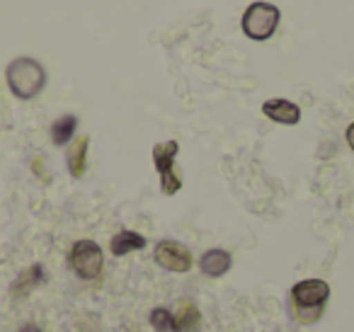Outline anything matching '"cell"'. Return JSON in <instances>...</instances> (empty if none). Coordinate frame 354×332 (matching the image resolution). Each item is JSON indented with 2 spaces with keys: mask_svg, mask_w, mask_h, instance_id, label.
<instances>
[{
  "mask_svg": "<svg viewBox=\"0 0 354 332\" xmlns=\"http://www.w3.org/2000/svg\"><path fill=\"white\" fill-rule=\"evenodd\" d=\"M330 298V284L323 279H304L291 286L294 317L301 325H313L323 317L325 303Z\"/></svg>",
  "mask_w": 354,
  "mask_h": 332,
  "instance_id": "1",
  "label": "cell"
},
{
  "mask_svg": "<svg viewBox=\"0 0 354 332\" xmlns=\"http://www.w3.org/2000/svg\"><path fill=\"white\" fill-rule=\"evenodd\" d=\"M6 80H8V88H10V93L15 95V98L35 100L46 85V71L37 59L20 56V59L8 64Z\"/></svg>",
  "mask_w": 354,
  "mask_h": 332,
  "instance_id": "2",
  "label": "cell"
},
{
  "mask_svg": "<svg viewBox=\"0 0 354 332\" xmlns=\"http://www.w3.org/2000/svg\"><path fill=\"white\" fill-rule=\"evenodd\" d=\"M279 20H281L279 8L272 6V3H265V0H257V3L248 6V10L243 12L241 27H243V32H245L248 39L267 42L277 32Z\"/></svg>",
  "mask_w": 354,
  "mask_h": 332,
  "instance_id": "3",
  "label": "cell"
},
{
  "mask_svg": "<svg viewBox=\"0 0 354 332\" xmlns=\"http://www.w3.org/2000/svg\"><path fill=\"white\" fill-rule=\"evenodd\" d=\"M68 264L73 274L83 282H95L102 274L104 255L95 240H75L68 252Z\"/></svg>",
  "mask_w": 354,
  "mask_h": 332,
  "instance_id": "4",
  "label": "cell"
},
{
  "mask_svg": "<svg viewBox=\"0 0 354 332\" xmlns=\"http://www.w3.org/2000/svg\"><path fill=\"white\" fill-rule=\"evenodd\" d=\"M180 153V143L177 141H165V143H156L153 146V163H156V170L160 175V187L162 194L172 196L183 190V180L175 172V158Z\"/></svg>",
  "mask_w": 354,
  "mask_h": 332,
  "instance_id": "5",
  "label": "cell"
},
{
  "mask_svg": "<svg viewBox=\"0 0 354 332\" xmlns=\"http://www.w3.org/2000/svg\"><path fill=\"white\" fill-rule=\"evenodd\" d=\"M158 267H162L165 272L185 274L192 269V252L185 248L183 243L177 240H160L156 245V252H153Z\"/></svg>",
  "mask_w": 354,
  "mask_h": 332,
  "instance_id": "6",
  "label": "cell"
},
{
  "mask_svg": "<svg viewBox=\"0 0 354 332\" xmlns=\"http://www.w3.org/2000/svg\"><path fill=\"white\" fill-rule=\"evenodd\" d=\"M262 114H265L267 119H272V122L277 124H286V127H294V124L301 122V109L299 104L289 102V100H267L265 104H262Z\"/></svg>",
  "mask_w": 354,
  "mask_h": 332,
  "instance_id": "7",
  "label": "cell"
},
{
  "mask_svg": "<svg viewBox=\"0 0 354 332\" xmlns=\"http://www.w3.org/2000/svg\"><path fill=\"white\" fill-rule=\"evenodd\" d=\"M233 267V257L231 252L221 248H212L199 257V269H202L204 277H212V279H218L223 274H228V269Z\"/></svg>",
  "mask_w": 354,
  "mask_h": 332,
  "instance_id": "8",
  "label": "cell"
},
{
  "mask_svg": "<svg viewBox=\"0 0 354 332\" xmlns=\"http://www.w3.org/2000/svg\"><path fill=\"white\" fill-rule=\"evenodd\" d=\"M146 248V238L141 233H133V230H119L117 235L109 243V250H112L114 257H124L129 252H136V250Z\"/></svg>",
  "mask_w": 354,
  "mask_h": 332,
  "instance_id": "9",
  "label": "cell"
},
{
  "mask_svg": "<svg viewBox=\"0 0 354 332\" xmlns=\"http://www.w3.org/2000/svg\"><path fill=\"white\" fill-rule=\"evenodd\" d=\"M88 146H90V138L88 136H80L73 146L68 148V170L75 180L85 175V167H88Z\"/></svg>",
  "mask_w": 354,
  "mask_h": 332,
  "instance_id": "10",
  "label": "cell"
},
{
  "mask_svg": "<svg viewBox=\"0 0 354 332\" xmlns=\"http://www.w3.org/2000/svg\"><path fill=\"white\" fill-rule=\"evenodd\" d=\"M41 282H44V269H41V264H32L27 272H22L20 277L15 279V284H12V296L25 298L27 293L35 291Z\"/></svg>",
  "mask_w": 354,
  "mask_h": 332,
  "instance_id": "11",
  "label": "cell"
},
{
  "mask_svg": "<svg viewBox=\"0 0 354 332\" xmlns=\"http://www.w3.org/2000/svg\"><path fill=\"white\" fill-rule=\"evenodd\" d=\"M75 129H78L75 114H64L61 119H56V122L51 124V141H54V146H66V143L73 138Z\"/></svg>",
  "mask_w": 354,
  "mask_h": 332,
  "instance_id": "12",
  "label": "cell"
},
{
  "mask_svg": "<svg viewBox=\"0 0 354 332\" xmlns=\"http://www.w3.org/2000/svg\"><path fill=\"white\" fill-rule=\"evenodd\" d=\"M151 325L156 332H180L175 313H170L167 308H153L151 311Z\"/></svg>",
  "mask_w": 354,
  "mask_h": 332,
  "instance_id": "13",
  "label": "cell"
},
{
  "mask_svg": "<svg viewBox=\"0 0 354 332\" xmlns=\"http://www.w3.org/2000/svg\"><path fill=\"white\" fill-rule=\"evenodd\" d=\"M175 317H177V327H180V332H194L199 327V322H202L197 306H192V303H183V308L177 311Z\"/></svg>",
  "mask_w": 354,
  "mask_h": 332,
  "instance_id": "14",
  "label": "cell"
},
{
  "mask_svg": "<svg viewBox=\"0 0 354 332\" xmlns=\"http://www.w3.org/2000/svg\"><path fill=\"white\" fill-rule=\"evenodd\" d=\"M347 143H349V148L354 151V122L347 127Z\"/></svg>",
  "mask_w": 354,
  "mask_h": 332,
  "instance_id": "15",
  "label": "cell"
},
{
  "mask_svg": "<svg viewBox=\"0 0 354 332\" xmlns=\"http://www.w3.org/2000/svg\"><path fill=\"white\" fill-rule=\"evenodd\" d=\"M20 332H41V327H37L35 322H27V325L20 327Z\"/></svg>",
  "mask_w": 354,
  "mask_h": 332,
  "instance_id": "16",
  "label": "cell"
}]
</instances>
